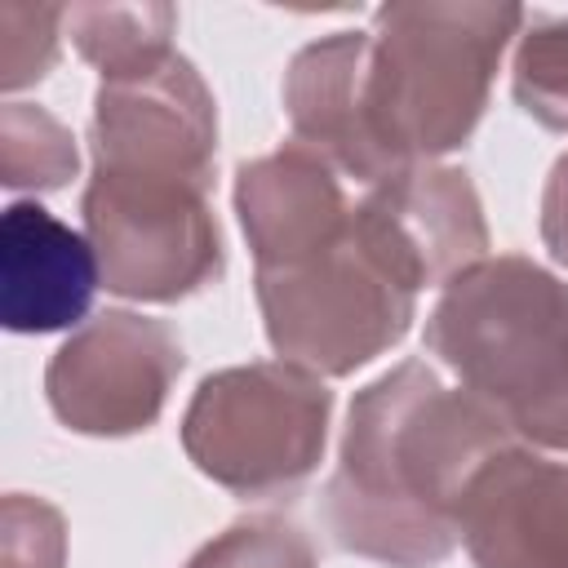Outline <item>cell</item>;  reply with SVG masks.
<instances>
[{
    "instance_id": "1",
    "label": "cell",
    "mask_w": 568,
    "mask_h": 568,
    "mask_svg": "<svg viewBox=\"0 0 568 568\" xmlns=\"http://www.w3.org/2000/svg\"><path fill=\"white\" fill-rule=\"evenodd\" d=\"M515 435L470 390L426 359H404L355 390L337 470L324 484V528L337 550L386 568H435L457 537L475 470Z\"/></svg>"
},
{
    "instance_id": "2",
    "label": "cell",
    "mask_w": 568,
    "mask_h": 568,
    "mask_svg": "<svg viewBox=\"0 0 568 568\" xmlns=\"http://www.w3.org/2000/svg\"><path fill=\"white\" fill-rule=\"evenodd\" d=\"M524 22L519 4L497 0H395L373 13L359 120L377 182L435 164L475 133L497 62Z\"/></svg>"
},
{
    "instance_id": "3",
    "label": "cell",
    "mask_w": 568,
    "mask_h": 568,
    "mask_svg": "<svg viewBox=\"0 0 568 568\" xmlns=\"http://www.w3.org/2000/svg\"><path fill=\"white\" fill-rule=\"evenodd\" d=\"M426 351L519 444L568 453V284L519 253H488L439 288Z\"/></svg>"
},
{
    "instance_id": "4",
    "label": "cell",
    "mask_w": 568,
    "mask_h": 568,
    "mask_svg": "<svg viewBox=\"0 0 568 568\" xmlns=\"http://www.w3.org/2000/svg\"><path fill=\"white\" fill-rule=\"evenodd\" d=\"M257 306L266 342L284 364L346 377L408 333L417 288L351 213V226L328 248L257 271Z\"/></svg>"
},
{
    "instance_id": "5",
    "label": "cell",
    "mask_w": 568,
    "mask_h": 568,
    "mask_svg": "<svg viewBox=\"0 0 568 568\" xmlns=\"http://www.w3.org/2000/svg\"><path fill=\"white\" fill-rule=\"evenodd\" d=\"M328 417L333 390L324 377L284 359L235 364L195 386L182 413V448L226 493L280 497L320 466Z\"/></svg>"
},
{
    "instance_id": "6",
    "label": "cell",
    "mask_w": 568,
    "mask_h": 568,
    "mask_svg": "<svg viewBox=\"0 0 568 568\" xmlns=\"http://www.w3.org/2000/svg\"><path fill=\"white\" fill-rule=\"evenodd\" d=\"M209 195L213 186L178 178L89 173L80 213L106 293L129 302H182L209 288L226 266Z\"/></svg>"
},
{
    "instance_id": "7",
    "label": "cell",
    "mask_w": 568,
    "mask_h": 568,
    "mask_svg": "<svg viewBox=\"0 0 568 568\" xmlns=\"http://www.w3.org/2000/svg\"><path fill=\"white\" fill-rule=\"evenodd\" d=\"M182 364L186 355L173 324L138 311H102L53 351L44 399L75 435H138L164 413Z\"/></svg>"
},
{
    "instance_id": "8",
    "label": "cell",
    "mask_w": 568,
    "mask_h": 568,
    "mask_svg": "<svg viewBox=\"0 0 568 568\" xmlns=\"http://www.w3.org/2000/svg\"><path fill=\"white\" fill-rule=\"evenodd\" d=\"M93 173L182 178L213 186L217 102L191 58L173 53L155 71L102 80L89 120Z\"/></svg>"
},
{
    "instance_id": "9",
    "label": "cell",
    "mask_w": 568,
    "mask_h": 568,
    "mask_svg": "<svg viewBox=\"0 0 568 568\" xmlns=\"http://www.w3.org/2000/svg\"><path fill=\"white\" fill-rule=\"evenodd\" d=\"M355 222L364 235L413 280L448 284L466 266L488 257V222L479 191L466 169L453 164H413L355 200Z\"/></svg>"
},
{
    "instance_id": "10",
    "label": "cell",
    "mask_w": 568,
    "mask_h": 568,
    "mask_svg": "<svg viewBox=\"0 0 568 568\" xmlns=\"http://www.w3.org/2000/svg\"><path fill=\"white\" fill-rule=\"evenodd\" d=\"M457 537L475 568H568V462L519 439L497 448L462 497Z\"/></svg>"
},
{
    "instance_id": "11",
    "label": "cell",
    "mask_w": 568,
    "mask_h": 568,
    "mask_svg": "<svg viewBox=\"0 0 568 568\" xmlns=\"http://www.w3.org/2000/svg\"><path fill=\"white\" fill-rule=\"evenodd\" d=\"M351 213L355 200L342 173L297 138L235 169V217L257 271L328 248L351 226Z\"/></svg>"
},
{
    "instance_id": "12",
    "label": "cell",
    "mask_w": 568,
    "mask_h": 568,
    "mask_svg": "<svg viewBox=\"0 0 568 568\" xmlns=\"http://www.w3.org/2000/svg\"><path fill=\"white\" fill-rule=\"evenodd\" d=\"M102 284L84 231L58 222L36 200L0 213V320L9 333H58L89 315Z\"/></svg>"
},
{
    "instance_id": "13",
    "label": "cell",
    "mask_w": 568,
    "mask_h": 568,
    "mask_svg": "<svg viewBox=\"0 0 568 568\" xmlns=\"http://www.w3.org/2000/svg\"><path fill=\"white\" fill-rule=\"evenodd\" d=\"M364 49H368V31H328L324 40L297 49L284 71V111L297 142L320 151L342 178L368 191L377 178L359 120Z\"/></svg>"
},
{
    "instance_id": "14",
    "label": "cell",
    "mask_w": 568,
    "mask_h": 568,
    "mask_svg": "<svg viewBox=\"0 0 568 568\" xmlns=\"http://www.w3.org/2000/svg\"><path fill=\"white\" fill-rule=\"evenodd\" d=\"M71 44L102 80H129L169 62L178 9L173 4H71L67 9Z\"/></svg>"
},
{
    "instance_id": "15",
    "label": "cell",
    "mask_w": 568,
    "mask_h": 568,
    "mask_svg": "<svg viewBox=\"0 0 568 568\" xmlns=\"http://www.w3.org/2000/svg\"><path fill=\"white\" fill-rule=\"evenodd\" d=\"M80 151L71 129L36 102H4L0 111V182L9 191H58L75 178Z\"/></svg>"
},
{
    "instance_id": "16",
    "label": "cell",
    "mask_w": 568,
    "mask_h": 568,
    "mask_svg": "<svg viewBox=\"0 0 568 568\" xmlns=\"http://www.w3.org/2000/svg\"><path fill=\"white\" fill-rule=\"evenodd\" d=\"M510 89L524 115L568 133V18H537L519 31Z\"/></svg>"
},
{
    "instance_id": "17",
    "label": "cell",
    "mask_w": 568,
    "mask_h": 568,
    "mask_svg": "<svg viewBox=\"0 0 568 568\" xmlns=\"http://www.w3.org/2000/svg\"><path fill=\"white\" fill-rule=\"evenodd\" d=\"M186 568H320L311 537L275 515L235 519L213 541H204Z\"/></svg>"
},
{
    "instance_id": "18",
    "label": "cell",
    "mask_w": 568,
    "mask_h": 568,
    "mask_svg": "<svg viewBox=\"0 0 568 568\" xmlns=\"http://www.w3.org/2000/svg\"><path fill=\"white\" fill-rule=\"evenodd\" d=\"M62 27H67V9L0 4V84H4V93L36 84L53 67Z\"/></svg>"
},
{
    "instance_id": "19",
    "label": "cell",
    "mask_w": 568,
    "mask_h": 568,
    "mask_svg": "<svg viewBox=\"0 0 568 568\" xmlns=\"http://www.w3.org/2000/svg\"><path fill=\"white\" fill-rule=\"evenodd\" d=\"M0 568H67V519L53 501L9 493L0 506Z\"/></svg>"
},
{
    "instance_id": "20",
    "label": "cell",
    "mask_w": 568,
    "mask_h": 568,
    "mask_svg": "<svg viewBox=\"0 0 568 568\" xmlns=\"http://www.w3.org/2000/svg\"><path fill=\"white\" fill-rule=\"evenodd\" d=\"M541 244L559 266H568V151L555 160L541 191Z\"/></svg>"
}]
</instances>
